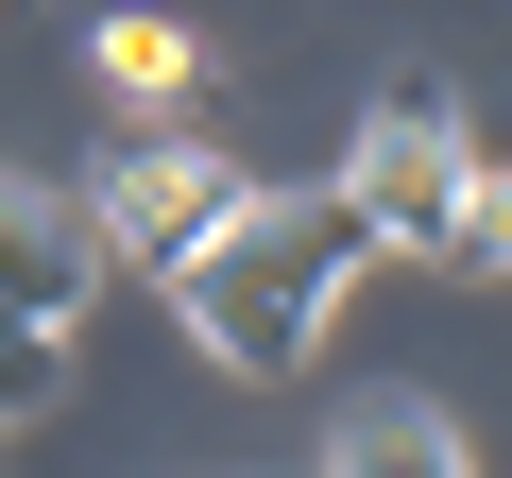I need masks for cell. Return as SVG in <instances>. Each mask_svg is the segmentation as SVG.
Masks as SVG:
<instances>
[{
    "mask_svg": "<svg viewBox=\"0 0 512 478\" xmlns=\"http://www.w3.org/2000/svg\"><path fill=\"white\" fill-rule=\"evenodd\" d=\"M18 239H0V257H18V410H52L69 393V325H86V291H103V205H69V188H18L0 205Z\"/></svg>",
    "mask_w": 512,
    "mask_h": 478,
    "instance_id": "3",
    "label": "cell"
},
{
    "mask_svg": "<svg viewBox=\"0 0 512 478\" xmlns=\"http://www.w3.org/2000/svg\"><path fill=\"white\" fill-rule=\"evenodd\" d=\"M444 274H512V171L478 188V222H461V257H444Z\"/></svg>",
    "mask_w": 512,
    "mask_h": 478,
    "instance_id": "7",
    "label": "cell"
},
{
    "mask_svg": "<svg viewBox=\"0 0 512 478\" xmlns=\"http://www.w3.org/2000/svg\"><path fill=\"white\" fill-rule=\"evenodd\" d=\"M359 257H376V205H359V188H256V222L222 239V257L171 274V308H188V342H205L222 376H308L325 291H342Z\"/></svg>",
    "mask_w": 512,
    "mask_h": 478,
    "instance_id": "1",
    "label": "cell"
},
{
    "mask_svg": "<svg viewBox=\"0 0 512 478\" xmlns=\"http://www.w3.org/2000/svg\"><path fill=\"white\" fill-rule=\"evenodd\" d=\"M325 478H478V461H461V427H444L427 393H376V410H342Z\"/></svg>",
    "mask_w": 512,
    "mask_h": 478,
    "instance_id": "5",
    "label": "cell"
},
{
    "mask_svg": "<svg viewBox=\"0 0 512 478\" xmlns=\"http://www.w3.org/2000/svg\"><path fill=\"white\" fill-rule=\"evenodd\" d=\"M86 69H103V103H137V120H154V103H188V18H103V35H86Z\"/></svg>",
    "mask_w": 512,
    "mask_h": 478,
    "instance_id": "6",
    "label": "cell"
},
{
    "mask_svg": "<svg viewBox=\"0 0 512 478\" xmlns=\"http://www.w3.org/2000/svg\"><path fill=\"white\" fill-rule=\"evenodd\" d=\"M239 222H256V188H239V154H205V137H154V154H120V171H103V239H120L137 274L222 257Z\"/></svg>",
    "mask_w": 512,
    "mask_h": 478,
    "instance_id": "4",
    "label": "cell"
},
{
    "mask_svg": "<svg viewBox=\"0 0 512 478\" xmlns=\"http://www.w3.org/2000/svg\"><path fill=\"white\" fill-rule=\"evenodd\" d=\"M342 188L376 205V239H410V257H461V222H478V137H461V86L444 69H393L376 86V120H359V154H342Z\"/></svg>",
    "mask_w": 512,
    "mask_h": 478,
    "instance_id": "2",
    "label": "cell"
}]
</instances>
